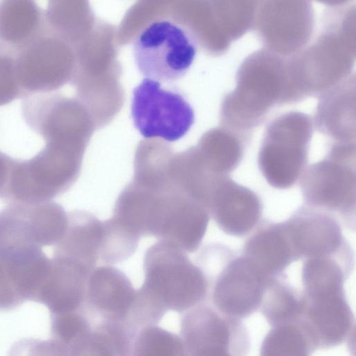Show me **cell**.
Wrapping results in <instances>:
<instances>
[{"label": "cell", "mask_w": 356, "mask_h": 356, "mask_svg": "<svg viewBox=\"0 0 356 356\" xmlns=\"http://www.w3.org/2000/svg\"><path fill=\"white\" fill-rule=\"evenodd\" d=\"M136 290L119 269L111 266L95 268L87 284L86 309L93 320L127 321Z\"/></svg>", "instance_id": "30bf717a"}, {"label": "cell", "mask_w": 356, "mask_h": 356, "mask_svg": "<svg viewBox=\"0 0 356 356\" xmlns=\"http://www.w3.org/2000/svg\"><path fill=\"white\" fill-rule=\"evenodd\" d=\"M12 50L10 48H8L6 45H5L1 40H0V53L2 51H4L6 50ZM13 51V50H12Z\"/></svg>", "instance_id": "603a6c76"}, {"label": "cell", "mask_w": 356, "mask_h": 356, "mask_svg": "<svg viewBox=\"0 0 356 356\" xmlns=\"http://www.w3.org/2000/svg\"><path fill=\"white\" fill-rule=\"evenodd\" d=\"M131 356H188L180 336L157 325L141 328L133 342Z\"/></svg>", "instance_id": "ac0fdd59"}, {"label": "cell", "mask_w": 356, "mask_h": 356, "mask_svg": "<svg viewBox=\"0 0 356 356\" xmlns=\"http://www.w3.org/2000/svg\"><path fill=\"white\" fill-rule=\"evenodd\" d=\"M131 212L140 236H152L185 252H194L206 233L211 213L170 177L155 189L127 186Z\"/></svg>", "instance_id": "6da1fadb"}, {"label": "cell", "mask_w": 356, "mask_h": 356, "mask_svg": "<svg viewBox=\"0 0 356 356\" xmlns=\"http://www.w3.org/2000/svg\"><path fill=\"white\" fill-rule=\"evenodd\" d=\"M222 267L213 292L214 301L222 309H242L251 305L258 300L269 280L242 255L231 257Z\"/></svg>", "instance_id": "5bb4252c"}, {"label": "cell", "mask_w": 356, "mask_h": 356, "mask_svg": "<svg viewBox=\"0 0 356 356\" xmlns=\"http://www.w3.org/2000/svg\"><path fill=\"white\" fill-rule=\"evenodd\" d=\"M93 269L67 257L54 254L35 302L47 307L50 314L87 312V284Z\"/></svg>", "instance_id": "8fae6325"}, {"label": "cell", "mask_w": 356, "mask_h": 356, "mask_svg": "<svg viewBox=\"0 0 356 356\" xmlns=\"http://www.w3.org/2000/svg\"><path fill=\"white\" fill-rule=\"evenodd\" d=\"M44 31V13L34 1L0 2V40L14 52Z\"/></svg>", "instance_id": "e0dca14e"}, {"label": "cell", "mask_w": 356, "mask_h": 356, "mask_svg": "<svg viewBox=\"0 0 356 356\" xmlns=\"http://www.w3.org/2000/svg\"><path fill=\"white\" fill-rule=\"evenodd\" d=\"M52 339L67 346L92 325V319L84 311L50 314Z\"/></svg>", "instance_id": "ffe728a7"}, {"label": "cell", "mask_w": 356, "mask_h": 356, "mask_svg": "<svg viewBox=\"0 0 356 356\" xmlns=\"http://www.w3.org/2000/svg\"><path fill=\"white\" fill-rule=\"evenodd\" d=\"M143 270L144 282L137 291L164 316L168 311L183 314L206 296V273L172 243L158 241L149 248Z\"/></svg>", "instance_id": "7a4b0ae2"}, {"label": "cell", "mask_w": 356, "mask_h": 356, "mask_svg": "<svg viewBox=\"0 0 356 356\" xmlns=\"http://www.w3.org/2000/svg\"><path fill=\"white\" fill-rule=\"evenodd\" d=\"M59 44L45 31L15 52V71L22 97L49 92L59 84Z\"/></svg>", "instance_id": "7c38bea8"}, {"label": "cell", "mask_w": 356, "mask_h": 356, "mask_svg": "<svg viewBox=\"0 0 356 356\" xmlns=\"http://www.w3.org/2000/svg\"><path fill=\"white\" fill-rule=\"evenodd\" d=\"M139 240L113 218L103 221L99 259L108 264L120 263L135 252Z\"/></svg>", "instance_id": "d6986e66"}, {"label": "cell", "mask_w": 356, "mask_h": 356, "mask_svg": "<svg viewBox=\"0 0 356 356\" xmlns=\"http://www.w3.org/2000/svg\"><path fill=\"white\" fill-rule=\"evenodd\" d=\"M20 97L22 92L16 75L15 52L6 50L0 53V106Z\"/></svg>", "instance_id": "44dd1931"}, {"label": "cell", "mask_w": 356, "mask_h": 356, "mask_svg": "<svg viewBox=\"0 0 356 356\" xmlns=\"http://www.w3.org/2000/svg\"><path fill=\"white\" fill-rule=\"evenodd\" d=\"M81 171L79 156L67 146L45 144L33 157L16 161L6 200L24 204L51 201L68 191Z\"/></svg>", "instance_id": "3957f363"}, {"label": "cell", "mask_w": 356, "mask_h": 356, "mask_svg": "<svg viewBox=\"0 0 356 356\" xmlns=\"http://www.w3.org/2000/svg\"><path fill=\"white\" fill-rule=\"evenodd\" d=\"M67 224V213L55 202L9 203L0 211V258L55 246Z\"/></svg>", "instance_id": "5b68a950"}, {"label": "cell", "mask_w": 356, "mask_h": 356, "mask_svg": "<svg viewBox=\"0 0 356 356\" xmlns=\"http://www.w3.org/2000/svg\"><path fill=\"white\" fill-rule=\"evenodd\" d=\"M135 63L145 79L159 83L176 81L188 72L195 60L197 46L191 34L169 19H157L136 38Z\"/></svg>", "instance_id": "277c9868"}, {"label": "cell", "mask_w": 356, "mask_h": 356, "mask_svg": "<svg viewBox=\"0 0 356 356\" xmlns=\"http://www.w3.org/2000/svg\"><path fill=\"white\" fill-rule=\"evenodd\" d=\"M210 212L225 233L243 236L251 232L259 223L262 206L260 198L254 191L229 176H223L215 183Z\"/></svg>", "instance_id": "9c48e42d"}, {"label": "cell", "mask_w": 356, "mask_h": 356, "mask_svg": "<svg viewBox=\"0 0 356 356\" xmlns=\"http://www.w3.org/2000/svg\"><path fill=\"white\" fill-rule=\"evenodd\" d=\"M242 256L269 280L297 261L284 222L260 226L246 241Z\"/></svg>", "instance_id": "4fadbf2b"}, {"label": "cell", "mask_w": 356, "mask_h": 356, "mask_svg": "<svg viewBox=\"0 0 356 356\" xmlns=\"http://www.w3.org/2000/svg\"><path fill=\"white\" fill-rule=\"evenodd\" d=\"M8 356H67V347L51 339H23L13 344Z\"/></svg>", "instance_id": "7402d4cb"}, {"label": "cell", "mask_w": 356, "mask_h": 356, "mask_svg": "<svg viewBox=\"0 0 356 356\" xmlns=\"http://www.w3.org/2000/svg\"><path fill=\"white\" fill-rule=\"evenodd\" d=\"M138 332L126 321H99L66 346L67 356H131Z\"/></svg>", "instance_id": "2e32d148"}, {"label": "cell", "mask_w": 356, "mask_h": 356, "mask_svg": "<svg viewBox=\"0 0 356 356\" xmlns=\"http://www.w3.org/2000/svg\"><path fill=\"white\" fill-rule=\"evenodd\" d=\"M349 158L332 156L305 168L300 181L306 207L355 218L356 176Z\"/></svg>", "instance_id": "52a82bcc"}, {"label": "cell", "mask_w": 356, "mask_h": 356, "mask_svg": "<svg viewBox=\"0 0 356 356\" xmlns=\"http://www.w3.org/2000/svg\"><path fill=\"white\" fill-rule=\"evenodd\" d=\"M131 115L141 136L168 142L183 138L195 122L194 111L182 94L149 79L133 89Z\"/></svg>", "instance_id": "8992f818"}, {"label": "cell", "mask_w": 356, "mask_h": 356, "mask_svg": "<svg viewBox=\"0 0 356 356\" xmlns=\"http://www.w3.org/2000/svg\"><path fill=\"white\" fill-rule=\"evenodd\" d=\"M297 260L339 253L349 245L334 216L305 207L284 221Z\"/></svg>", "instance_id": "ba28073f"}, {"label": "cell", "mask_w": 356, "mask_h": 356, "mask_svg": "<svg viewBox=\"0 0 356 356\" xmlns=\"http://www.w3.org/2000/svg\"><path fill=\"white\" fill-rule=\"evenodd\" d=\"M102 235L103 221L88 211H73L68 214L67 229L54 246V254L95 268L99 259Z\"/></svg>", "instance_id": "9a60e30c"}]
</instances>
